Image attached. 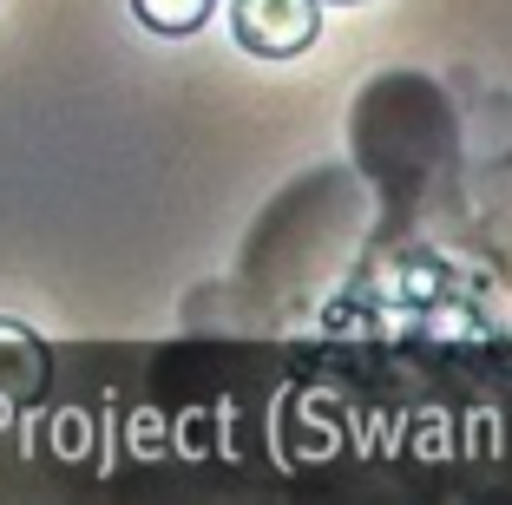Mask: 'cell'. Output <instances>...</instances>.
Returning <instances> with one entry per match:
<instances>
[{
	"label": "cell",
	"instance_id": "1",
	"mask_svg": "<svg viewBox=\"0 0 512 505\" xmlns=\"http://www.w3.org/2000/svg\"><path fill=\"white\" fill-rule=\"evenodd\" d=\"M322 33V0H230V40L256 60H296Z\"/></svg>",
	"mask_w": 512,
	"mask_h": 505
},
{
	"label": "cell",
	"instance_id": "2",
	"mask_svg": "<svg viewBox=\"0 0 512 505\" xmlns=\"http://www.w3.org/2000/svg\"><path fill=\"white\" fill-rule=\"evenodd\" d=\"M211 7H217V0H132L138 27L165 33V40H184V33H197L204 20H211Z\"/></svg>",
	"mask_w": 512,
	"mask_h": 505
},
{
	"label": "cell",
	"instance_id": "3",
	"mask_svg": "<svg viewBox=\"0 0 512 505\" xmlns=\"http://www.w3.org/2000/svg\"><path fill=\"white\" fill-rule=\"evenodd\" d=\"M335 7H355V0H335Z\"/></svg>",
	"mask_w": 512,
	"mask_h": 505
}]
</instances>
